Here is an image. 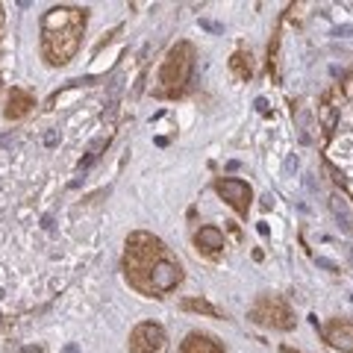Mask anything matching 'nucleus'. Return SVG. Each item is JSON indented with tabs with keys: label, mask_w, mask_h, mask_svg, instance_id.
I'll return each mask as SVG.
<instances>
[{
	"label": "nucleus",
	"mask_w": 353,
	"mask_h": 353,
	"mask_svg": "<svg viewBox=\"0 0 353 353\" xmlns=\"http://www.w3.org/2000/svg\"><path fill=\"white\" fill-rule=\"evenodd\" d=\"M124 271L132 289L145 294L174 292L183 283V265L174 259V253L162 239L150 233H132L127 239Z\"/></svg>",
	"instance_id": "nucleus-1"
},
{
	"label": "nucleus",
	"mask_w": 353,
	"mask_h": 353,
	"mask_svg": "<svg viewBox=\"0 0 353 353\" xmlns=\"http://www.w3.org/2000/svg\"><path fill=\"white\" fill-rule=\"evenodd\" d=\"M83 30H85V9L53 6L41 18V57L50 65H65L80 48Z\"/></svg>",
	"instance_id": "nucleus-2"
},
{
	"label": "nucleus",
	"mask_w": 353,
	"mask_h": 353,
	"mask_svg": "<svg viewBox=\"0 0 353 353\" xmlns=\"http://www.w3.org/2000/svg\"><path fill=\"white\" fill-rule=\"evenodd\" d=\"M192 71H194V48L189 41H180L174 44L165 57L162 68H159V85H157V94L159 97H176L185 92V85L192 80Z\"/></svg>",
	"instance_id": "nucleus-3"
},
{
	"label": "nucleus",
	"mask_w": 353,
	"mask_h": 353,
	"mask_svg": "<svg viewBox=\"0 0 353 353\" xmlns=\"http://www.w3.org/2000/svg\"><path fill=\"white\" fill-rule=\"evenodd\" d=\"M250 321L262 324V327H274V330H292L294 327V315L280 297L274 294H262L250 309Z\"/></svg>",
	"instance_id": "nucleus-4"
},
{
	"label": "nucleus",
	"mask_w": 353,
	"mask_h": 353,
	"mask_svg": "<svg viewBox=\"0 0 353 353\" xmlns=\"http://www.w3.org/2000/svg\"><path fill=\"white\" fill-rule=\"evenodd\" d=\"M130 353H168V336L159 324H139L130 336Z\"/></svg>",
	"instance_id": "nucleus-5"
},
{
	"label": "nucleus",
	"mask_w": 353,
	"mask_h": 353,
	"mask_svg": "<svg viewBox=\"0 0 353 353\" xmlns=\"http://www.w3.org/2000/svg\"><path fill=\"white\" fill-rule=\"evenodd\" d=\"M215 192L224 197V201L236 209L239 215H248V209H250V185L248 183H241V180H218L215 183Z\"/></svg>",
	"instance_id": "nucleus-6"
},
{
	"label": "nucleus",
	"mask_w": 353,
	"mask_h": 353,
	"mask_svg": "<svg viewBox=\"0 0 353 353\" xmlns=\"http://www.w3.org/2000/svg\"><path fill=\"white\" fill-rule=\"evenodd\" d=\"M324 339H327L330 347L353 353V324H341V321L327 324V327H324Z\"/></svg>",
	"instance_id": "nucleus-7"
},
{
	"label": "nucleus",
	"mask_w": 353,
	"mask_h": 353,
	"mask_svg": "<svg viewBox=\"0 0 353 353\" xmlns=\"http://www.w3.org/2000/svg\"><path fill=\"white\" fill-rule=\"evenodd\" d=\"M32 106H36V101L24 92V88H12L9 92V101H6V109H3V115L9 121H18V118H24L32 112Z\"/></svg>",
	"instance_id": "nucleus-8"
},
{
	"label": "nucleus",
	"mask_w": 353,
	"mask_h": 353,
	"mask_svg": "<svg viewBox=\"0 0 353 353\" xmlns=\"http://www.w3.org/2000/svg\"><path fill=\"white\" fill-rule=\"evenodd\" d=\"M183 353H224L215 339H209L203 333H189L183 341Z\"/></svg>",
	"instance_id": "nucleus-9"
},
{
	"label": "nucleus",
	"mask_w": 353,
	"mask_h": 353,
	"mask_svg": "<svg viewBox=\"0 0 353 353\" xmlns=\"http://www.w3.org/2000/svg\"><path fill=\"white\" fill-rule=\"evenodd\" d=\"M194 241H197V248H203L206 253H218L221 248H224V233H221L218 227H201Z\"/></svg>",
	"instance_id": "nucleus-10"
},
{
	"label": "nucleus",
	"mask_w": 353,
	"mask_h": 353,
	"mask_svg": "<svg viewBox=\"0 0 353 353\" xmlns=\"http://www.w3.org/2000/svg\"><path fill=\"white\" fill-rule=\"evenodd\" d=\"M330 212H333V218L341 224V230L350 233V230H353V212H350V203L345 201V197H341V194L330 197Z\"/></svg>",
	"instance_id": "nucleus-11"
},
{
	"label": "nucleus",
	"mask_w": 353,
	"mask_h": 353,
	"mask_svg": "<svg viewBox=\"0 0 353 353\" xmlns=\"http://www.w3.org/2000/svg\"><path fill=\"white\" fill-rule=\"evenodd\" d=\"M183 309L185 312H201V315H209V318H224L221 315V309L212 306L209 301H203V297H185L183 301Z\"/></svg>",
	"instance_id": "nucleus-12"
},
{
	"label": "nucleus",
	"mask_w": 353,
	"mask_h": 353,
	"mask_svg": "<svg viewBox=\"0 0 353 353\" xmlns=\"http://www.w3.org/2000/svg\"><path fill=\"white\" fill-rule=\"evenodd\" d=\"M230 68H233V74L239 77V80H250V74H253V68H250V53L239 50L236 57L230 59Z\"/></svg>",
	"instance_id": "nucleus-13"
},
{
	"label": "nucleus",
	"mask_w": 353,
	"mask_h": 353,
	"mask_svg": "<svg viewBox=\"0 0 353 353\" xmlns=\"http://www.w3.org/2000/svg\"><path fill=\"white\" fill-rule=\"evenodd\" d=\"M44 145H48V148H57V145H59V132H57V130H50L48 136H44Z\"/></svg>",
	"instance_id": "nucleus-14"
},
{
	"label": "nucleus",
	"mask_w": 353,
	"mask_h": 353,
	"mask_svg": "<svg viewBox=\"0 0 353 353\" xmlns=\"http://www.w3.org/2000/svg\"><path fill=\"white\" fill-rule=\"evenodd\" d=\"M318 265H321V268H327V271H339V268H336V265L330 262V259H318Z\"/></svg>",
	"instance_id": "nucleus-15"
},
{
	"label": "nucleus",
	"mask_w": 353,
	"mask_h": 353,
	"mask_svg": "<svg viewBox=\"0 0 353 353\" xmlns=\"http://www.w3.org/2000/svg\"><path fill=\"white\" fill-rule=\"evenodd\" d=\"M201 24H203V27H206V30H215V32H218V30H221V27H218V24H212V21H201Z\"/></svg>",
	"instance_id": "nucleus-16"
},
{
	"label": "nucleus",
	"mask_w": 353,
	"mask_h": 353,
	"mask_svg": "<svg viewBox=\"0 0 353 353\" xmlns=\"http://www.w3.org/2000/svg\"><path fill=\"white\" fill-rule=\"evenodd\" d=\"M256 109H259V112H265V109H268V103H265V97H259V101H256Z\"/></svg>",
	"instance_id": "nucleus-17"
},
{
	"label": "nucleus",
	"mask_w": 353,
	"mask_h": 353,
	"mask_svg": "<svg viewBox=\"0 0 353 353\" xmlns=\"http://www.w3.org/2000/svg\"><path fill=\"white\" fill-rule=\"evenodd\" d=\"M280 353H301V350H292V347H283Z\"/></svg>",
	"instance_id": "nucleus-18"
},
{
	"label": "nucleus",
	"mask_w": 353,
	"mask_h": 353,
	"mask_svg": "<svg viewBox=\"0 0 353 353\" xmlns=\"http://www.w3.org/2000/svg\"><path fill=\"white\" fill-rule=\"evenodd\" d=\"M0 30H3V9H0Z\"/></svg>",
	"instance_id": "nucleus-19"
}]
</instances>
